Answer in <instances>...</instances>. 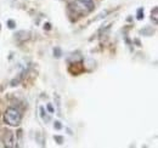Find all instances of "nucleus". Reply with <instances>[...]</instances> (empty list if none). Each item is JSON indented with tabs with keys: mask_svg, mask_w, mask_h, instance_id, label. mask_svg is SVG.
Wrapping results in <instances>:
<instances>
[{
	"mask_svg": "<svg viewBox=\"0 0 158 148\" xmlns=\"http://www.w3.org/2000/svg\"><path fill=\"white\" fill-rule=\"evenodd\" d=\"M54 138H55L56 141H57V142H59V145H61V143L63 142V138H62V137H60V136H55Z\"/></svg>",
	"mask_w": 158,
	"mask_h": 148,
	"instance_id": "obj_11",
	"label": "nucleus"
},
{
	"mask_svg": "<svg viewBox=\"0 0 158 148\" xmlns=\"http://www.w3.org/2000/svg\"><path fill=\"white\" fill-rule=\"evenodd\" d=\"M136 17H137V20H142V18H144V9H139L137 10Z\"/></svg>",
	"mask_w": 158,
	"mask_h": 148,
	"instance_id": "obj_8",
	"label": "nucleus"
},
{
	"mask_svg": "<svg viewBox=\"0 0 158 148\" xmlns=\"http://www.w3.org/2000/svg\"><path fill=\"white\" fill-rule=\"evenodd\" d=\"M48 109H49V112H50V113H54V108H52V106L50 105V103L48 105Z\"/></svg>",
	"mask_w": 158,
	"mask_h": 148,
	"instance_id": "obj_12",
	"label": "nucleus"
},
{
	"mask_svg": "<svg viewBox=\"0 0 158 148\" xmlns=\"http://www.w3.org/2000/svg\"><path fill=\"white\" fill-rule=\"evenodd\" d=\"M54 55H55V57H61L62 56V51H61V49L60 47H55L54 49Z\"/></svg>",
	"mask_w": 158,
	"mask_h": 148,
	"instance_id": "obj_7",
	"label": "nucleus"
},
{
	"mask_svg": "<svg viewBox=\"0 0 158 148\" xmlns=\"http://www.w3.org/2000/svg\"><path fill=\"white\" fill-rule=\"evenodd\" d=\"M54 127L56 129V130H61V123H60V121H55V124H54Z\"/></svg>",
	"mask_w": 158,
	"mask_h": 148,
	"instance_id": "obj_10",
	"label": "nucleus"
},
{
	"mask_svg": "<svg viewBox=\"0 0 158 148\" xmlns=\"http://www.w3.org/2000/svg\"><path fill=\"white\" fill-rule=\"evenodd\" d=\"M75 3L79 4L80 8L83 9V11L85 10V12H90V11H92L94 8H95L94 0H77Z\"/></svg>",
	"mask_w": 158,
	"mask_h": 148,
	"instance_id": "obj_2",
	"label": "nucleus"
},
{
	"mask_svg": "<svg viewBox=\"0 0 158 148\" xmlns=\"http://www.w3.org/2000/svg\"><path fill=\"white\" fill-rule=\"evenodd\" d=\"M8 25H9V28H11V29H14L15 27H16V24H15V22L12 21V20H9L8 21Z\"/></svg>",
	"mask_w": 158,
	"mask_h": 148,
	"instance_id": "obj_9",
	"label": "nucleus"
},
{
	"mask_svg": "<svg viewBox=\"0 0 158 148\" xmlns=\"http://www.w3.org/2000/svg\"><path fill=\"white\" fill-rule=\"evenodd\" d=\"M39 111H40V118L43 119V121H45V123H49V121L51 120V118H50V115L45 112V108H44V107H40Z\"/></svg>",
	"mask_w": 158,
	"mask_h": 148,
	"instance_id": "obj_4",
	"label": "nucleus"
},
{
	"mask_svg": "<svg viewBox=\"0 0 158 148\" xmlns=\"http://www.w3.org/2000/svg\"><path fill=\"white\" fill-rule=\"evenodd\" d=\"M151 20L153 21L155 24H157V22H158V8H155L152 10V12H151Z\"/></svg>",
	"mask_w": 158,
	"mask_h": 148,
	"instance_id": "obj_5",
	"label": "nucleus"
},
{
	"mask_svg": "<svg viewBox=\"0 0 158 148\" xmlns=\"http://www.w3.org/2000/svg\"><path fill=\"white\" fill-rule=\"evenodd\" d=\"M4 119H5L6 124H9L11 126H17V125H20V123H21L22 115H21L20 112L17 111V109L9 108L8 111L5 112V114H4Z\"/></svg>",
	"mask_w": 158,
	"mask_h": 148,
	"instance_id": "obj_1",
	"label": "nucleus"
},
{
	"mask_svg": "<svg viewBox=\"0 0 158 148\" xmlns=\"http://www.w3.org/2000/svg\"><path fill=\"white\" fill-rule=\"evenodd\" d=\"M4 142L6 147H15V141H14V132L12 131H6L4 136Z\"/></svg>",
	"mask_w": 158,
	"mask_h": 148,
	"instance_id": "obj_3",
	"label": "nucleus"
},
{
	"mask_svg": "<svg viewBox=\"0 0 158 148\" xmlns=\"http://www.w3.org/2000/svg\"><path fill=\"white\" fill-rule=\"evenodd\" d=\"M45 28H46V29H50V23H46V24H45Z\"/></svg>",
	"mask_w": 158,
	"mask_h": 148,
	"instance_id": "obj_13",
	"label": "nucleus"
},
{
	"mask_svg": "<svg viewBox=\"0 0 158 148\" xmlns=\"http://www.w3.org/2000/svg\"><path fill=\"white\" fill-rule=\"evenodd\" d=\"M55 100H56V105H57V108H59V115H62V114H61V102H60V96H59V95H55Z\"/></svg>",
	"mask_w": 158,
	"mask_h": 148,
	"instance_id": "obj_6",
	"label": "nucleus"
}]
</instances>
